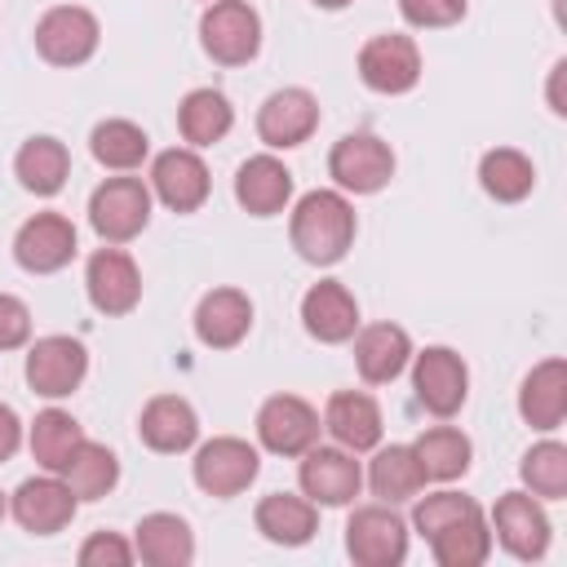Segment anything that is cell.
Wrapping results in <instances>:
<instances>
[{
  "instance_id": "cell-9",
  "label": "cell",
  "mask_w": 567,
  "mask_h": 567,
  "mask_svg": "<svg viewBox=\"0 0 567 567\" xmlns=\"http://www.w3.org/2000/svg\"><path fill=\"white\" fill-rule=\"evenodd\" d=\"M359 80L372 93H408L421 80V49L412 35L399 31H381L359 49Z\"/></svg>"
},
{
  "instance_id": "cell-31",
  "label": "cell",
  "mask_w": 567,
  "mask_h": 567,
  "mask_svg": "<svg viewBox=\"0 0 567 567\" xmlns=\"http://www.w3.org/2000/svg\"><path fill=\"white\" fill-rule=\"evenodd\" d=\"M368 483H372V496H381L385 505L412 501V496L425 487V470H421L412 443H390V447H381V452L372 456Z\"/></svg>"
},
{
  "instance_id": "cell-10",
  "label": "cell",
  "mask_w": 567,
  "mask_h": 567,
  "mask_svg": "<svg viewBox=\"0 0 567 567\" xmlns=\"http://www.w3.org/2000/svg\"><path fill=\"white\" fill-rule=\"evenodd\" d=\"M89 372V354L75 337H40L31 350H27V385L40 394V399H66L80 390Z\"/></svg>"
},
{
  "instance_id": "cell-29",
  "label": "cell",
  "mask_w": 567,
  "mask_h": 567,
  "mask_svg": "<svg viewBox=\"0 0 567 567\" xmlns=\"http://www.w3.org/2000/svg\"><path fill=\"white\" fill-rule=\"evenodd\" d=\"M425 540H430V554H434L439 567H478L492 554V527H487L483 509L478 514H465V518H456L447 527H439Z\"/></svg>"
},
{
  "instance_id": "cell-32",
  "label": "cell",
  "mask_w": 567,
  "mask_h": 567,
  "mask_svg": "<svg viewBox=\"0 0 567 567\" xmlns=\"http://www.w3.org/2000/svg\"><path fill=\"white\" fill-rule=\"evenodd\" d=\"M235 124V106L226 102V93L217 89H190L177 106V128L190 146H213L230 133Z\"/></svg>"
},
{
  "instance_id": "cell-43",
  "label": "cell",
  "mask_w": 567,
  "mask_h": 567,
  "mask_svg": "<svg viewBox=\"0 0 567 567\" xmlns=\"http://www.w3.org/2000/svg\"><path fill=\"white\" fill-rule=\"evenodd\" d=\"M563 75H567V62H554V75H549V111H554V115H567V102H563Z\"/></svg>"
},
{
  "instance_id": "cell-25",
  "label": "cell",
  "mask_w": 567,
  "mask_h": 567,
  "mask_svg": "<svg viewBox=\"0 0 567 567\" xmlns=\"http://www.w3.org/2000/svg\"><path fill=\"white\" fill-rule=\"evenodd\" d=\"M412 359V341L399 323H368L354 337V368L368 385H390Z\"/></svg>"
},
{
  "instance_id": "cell-44",
  "label": "cell",
  "mask_w": 567,
  "mask_h": 567,
  "mask_svg": "<svg viewBox=\"0 0 567 567\" xmlns=\"http://www.w3.org/2000/svg\"><path fill=\"white\" fill-rule=\"evenodd\" d=\"M315 4H319V9H346L350 0H315Z\"/></svg>"
},
{
  "instance_id": "cell-40",
  "label": "cell",
  "mask_w": 567,
  "mask_h": 567,
  "mask_svg": "<svg viewBox=\"0 0 567 567\" xmlns=\"http://www.w3.org/2000/svg\"><path fill=\"white\" fill-rule=\"evenodd\" d=\"M80 567H128L137 554H133V545L124 540V536H115V532H93L84 545H80Z\"/></svg>"
},
{
  "instance_id": "cell-36",
  "label": "cell",
  "mask_w": 567,
  "mask_h": 567,
  "mask_svg": "<svg viewBox=\"0 0 567 567\" xmlns=\"http://www.w3.org/2000/svg\"><path fill=\"white\" fill-rule=\"evenodd\" d=\"M412 452H416L425 478H439V483L461 478V474L470 470V456H474L470 439H465L456 425H430V430L412 443Z\"/></svg>"
},
{
  "instance_id": "cell-6",
  "label": "cell",
  "mask_w": 567,
  "mask_h": 567,
  "mask_svg": "<svg viewBox=\"0 0 567 567\" xmlns=\"http://www.w3.org/2000/svg\"><path fill=\"white\" fill-rule=\"evenodd\" d=\"M257 470H261L257 447H252L248 439H235V434L208 439V443L195 452V461H190V474H195L199 492H208V496H217V501L239 496V492L257 478Z\"/></svg>"
},
{
  "instance_id": "cell-42",
  "label": "cell",
  "mask_w": 567,
  "mask_h": 567,
  "mask_svg": "<svg viewBox=\"0 0 567 567\" xmlns=\"http://www.w3.org/2000/svg\"><path fill=\"white\" fill-rule=\"evenodd\" d=\"M18 443H22V421H18V412L9 403H0V465L18 452Z\"/></svg>"
},
{
  "instance_id": "cell-2",
  "label": "cell",
  "mask_w": 567,
  "mask_h": 567,
  "mask_svg": "<svg viewBox=\"0 0 567 567\" xmlns=\"http://www.w3.org/2000/svg\"><path fill=\"white\" fill-rule=\"evenodd\" d=\"M199 44L221 66H244L261 49V18L248 0H213L199 18Z\"/></svg>"
},
{
  "instance_id": "cell-26",
  "label": "cell",
  "mask_w": 567,
  "mask_h": 567,
  "mask_svg": "<svg viewBox=\"0 0 567 567\" xmlns=\"http://www.w3.org/2000/svg\"><path fill=\"white\" fill-rule=\"evenodd\" d=\"M257 532L270 545H306L319 532V509L310 496H292V492H270L257 501L252 509Z\"/></svg>"
},
{
  "instance_id": "cell-11",
  "label": "cell",
  "mask_w": 567,
  "mask_h": 567,
  "mask_svg": "<svg viewBox=\"0 0 567 567\" xmlns=\"http://www.w3.org/2000/svg\"><path fill=\"white\" fill-rule=\"evenodd\" d=\"M319 412L297 394H270L257 412V439L275 456H301L319 443Z\"/></svg>"
},
{
  "instance_id": "cell-30",
  "label": "cell",
  "mask_w": 567,
  "mask_h": 567,
  "mask_svg": "<svg viewBox=\"0 0 567 567\" xmlns=\"http://www.w3.org/2000/svg\"><path fill=\"white\" fill-rule=\"evenodd\" d=\"M58 474H62V483L75 492V501H102V496L120 483V461H115V452H111L106 443L84 439V443L66 456V465H62Z\"/></svg>"
},
{
  "instance_id": "cell-8",
  "label": "cell",
  "mask_w": 567,
  "mask_h": 567,
  "mask_svg": "<svg viewBox=\"0 0 567 567\" xmlns=\"http://www.w3.org/2000/svg\"><path fill=\"white\" fill-rule=\"evenodd\" d=\"M328 173L350 195H377L394 177V151L377 133H346L328 155Z\"/></svg>"
},
{
  "instance_id": "cell-18",
  "label": "cell",
  "mask_w": 567,
  "mask_h": 567,
  "mask_svg": "<svg viewBox=\"0 0 567 567\" xmlns=\"http://www.w3.org/2000/svg\"><path fill=\"white\" fill-rule=\"evenodd\" d=\"M84 288L102 315H128L142 301V270L124 248H97L84 266Z\"/></svg>"
},
{
  "instance_id": "cell-20",
  "label": "cell",
  "mask_w": 567,
  "mask_h": 567,
  "mask_svg": "<svg viewBox=\"0 0 567 567\" xmlns=\"http://www.w3.org/2000/svg\"><path fill=\"white\" fill-rule=\"evenodd\" d=\"M323 430L337 439V447H346V452H372L377 443H381V408H377V399L372 394H363V390H337L332 399H328V408H323Z\"/></svg>"
},
{
  "instance_id": "cell-12",
  "label": "cell",
  "mask_w": 567,
  "mask_h": 567,
  "mask_svg": "<svg viewBox=\"0 0 567 567\" xmlns=\"http://www.w3.org/2000/svg\"><path fill=\"white\" fill-rule=\"evenodd\" d=\"M297 483H301V496H310L315 505H350L363 487V470H359L354 452L315 443V447L301 452Z\"/></svg>"
},
{
  "instance_id": "cell-33",
  "label": "cell",
  "mask_w": 567,
  "mask_h": 567,
  "mask_svg": "<svg viewBox=\"0 0 567 567\" xmlns=\"http://www.w3.org/2000/svg\"><path fill=\"white\" fill-rule=\"evenodd\" d=\"M478 182L496 204H518L536 186V164L514 146H496L478 159Z\"/></svg>"
},
{
  "instance_id": "cell-45",
  "label": "cell",
  "mask_w": 567,
  "mask_h": 567,
  "mask_svg": "<svg viewBox=\"0 0 567 567\" xmlns=\"http://www.w3.org/2000/svg\"><path fill=\"white\" fill-rule=\"evenodd\" d=\"M4 514H9V501H4V492H0V518H4Z\"/></svg>"
},
{
  "instance_id": "cell-3",
  "label": "cell",
  "mask_w": 567,
  "mask_h": 567,
  "mask_svg": "<svg viewBox=\"0 0 567 567\" xmlns=\"http://www.w3.org/2000/svg\"><path fill=\"white\" fill-rule=\"evenodd\" d=\"M89 221L106 244H128L151 221V186L142 177H106L89 195Z\"/></svg>"
},
{
  "instance_id": "cell-13",
  "label": "cell",
  "mask_w": 567,
  "mask_h": 567,
  "mask_svg": "<svg viewBox=\"0 0 567 567\" xmlns=\"http://www.w3.org/2000/svg\"><path fill=\"white\" fill-rule=\"evenodd\" d=\"M75 492L62 483V474H40V478H27L18 483L13 501H9V514L18 518L22 532L31 536H58L62 527H71L75 518Z\"/></svg>"
},
{
  "instance_id": "cell-27",
  "label": "cell",
  "mask_w": 567,
  "mask_h": 567,
  "mask_svg": "<svg viewBox=\"0 0 567 567\" xmlns=\"http://www.w3.org/2000/svg\"><path fill=\"white\" fill-rule=\"evenodd\" d=\"M133 554L151 567H186L195 558V536L182 514H146L133 527Z\"/></svg>"
},
{
  "instance_id": "cell-4",
  "label": "cell",
  "mask_w": 567,
  "mask_h": 567,
  "mask_svg": "<svg viewBox=\"0 0 567 567\" xmlns=\"http://www.w3.org/2000/svg\"><path fill=\"white\" fill-rule=\"evenodd\" d=\"M412 363V390H416V403L430 412V416H456L465 408V394H470V368L456 350L447 346H425L421 354L408 359Z\"/></svg>"
},
{
  "instance_id": "cell-38",
  "label": "cell",
  "mask_w": 567,
  "mask_h": 567,
  "mask_svg": "<svg viewBox=\"0 0 567 567\" xmlns=\"http://www.w3.org/2000/svg\"><path fill=\"white\" fill-rule=\"evenodd\" d=\"M465 514H478V501L443 487V492H430V496L416 501V509H412V527H416L421 536H434L439 527H447V523H456V518H465Z\"/></svg>"
},
{
  "instance_id": "cell-37",
  "label": "cell",
  "mask_w": 567,
  "mask_h": 567,
  "mask_svg": "<svg viewBox=\"0 0 567 567\" xmlns=\"http://www.w3.org/2000/svg\"><path fill=\"white\" fill-rule=\"evenodd\" d=\"M518 478L536 501H563L567 496V447L554 443V439L527 447L523 465H518Z\"/></svg>"
},
{
  "instance_id": "cell-22",
  "label": "cell",
  "mask_w": 567,
  "mask_h": 567,
  "mask_svg": "<svg viewBox=\"0 0 567 567\" xmlns=\"http://www.w3.org/2000/svg\"><path fill=\"white\" fill-rule=\"evenodd\" d=\"M252 328V301L239 288H213L195 306V337L208 350H230L248 337Z\"/></svg>"
},
{
  "instance_id": "cell-15",
  "label": "cell",
  "mask_w": 567,
  "mask_h": 567,
  "mask_svg": "<svg viewBox=\"0 0 567 567\" xmlns=\"http://www.w3.org/2000/svg\"><path fill=\"white\" fill-rule=\"evenodd\" d=\"M492 540H501L514 558L532 563L549 549V518L532 492H505L492 509Z\"/></svg>"
},
{
  "instance_id": "cell-7",
  "label": "cell",
  "mask_w": 567,
  "mask_h": 567,
  "mask_svg": "<svg viewBox=\"0 0 567 567\" xmlns=\"http://www.w3.org/2000/svg\"><path fill=\"white\" fill-rule=\"evenodd\" d=\"M102 27L84 4H53L35 22V53L49 66H80L97 53Z\"/></svg>"
},
{
  "instance_id": "cell-21",
  "label": "cell",
  "mask_w": 567,
  "mask_h": 567,
  "mask_svg": "<svg viewBox=\"0 0 567 567\" xmlns=\"http://www.w3.org/2000/svg\"><path fill=\"white\" fill-rule=\"evenodd\" d=\"M235 199L252 217H275L292 199V173L275 155H248L235 173Z\"/></svg>"
},
{
  "instance_id": "cell-19",
  "label": "cell",
  "mask_w": 567,
  "mask_h": 567,
  "mask_svg": "<svg viewBox=\"0 0 567 567\" xmlns=\"http://www.w3.org/2000/svg\"><path fill=\"white\" fill-rule=\"evenodd\" d=\"M301 323H306V332L315 341L341 346L359 328V301H354V292L341 279H319L301 297Z\"/></svg>"
},
{
  "instance_id": "cell-5",
  "label": "cell",
  "mask_w": 567,
  "mask_h": 567,
  "mask_svg": "<svg viewBox=\"0 0 567 567\" xmlns=\"http://www.w3.org/2000/svg\"><path fill=\"white\" fill-rule=\"evenodd\" d=\"M346 554L359 567H399L408 558V523L394 505H359L346 523Z\"/></svg>"
},
{
  "instance_id": "cell-17",
  "label": "cell",
  "mask_w": 567,
  "mask_h": 567,
  "mask_svg": "<svg viewBox=\"0 0 567 567\" xmlns=\"http://www.w3.org/2000/svg\"><path fill=\"white\" fill-rule=\"evenodd\" d=\"M151 190L173 213H195L208 199L213 177H208V164L195 155V146H173V151H159L155 155V164H151Z\"/></svg>"
},
{
  "instance_id": "cell-34",
  "label": "cell",
  "mask_w": 567,
  "mask_h": 567,
  "mask_svg": "<svg viewBox=\"0 0 567 567\" xmlns=\"http://www.w3.org/2000/svg\"><path fill=\"white\" fill-rule=\"evenodd\" d=\"M89 151H93V159H97L102 168L128 173V168H137V164L146 159L151 137H146V128L133 124V120H102V124H93V133H89Z\"/></svg>"
},
{
  "instance_id": "cell-35",
  "label": "cell",
  "mask_w": 567,
  "mask_h": 567,
  "mask_svg": "<svg viewBox=\"0 0 567 567\" xmlns=\"http://www.w3.org/2000/svg\"><path fill=\"white\" fill-rule=\"evenodd\" d=\"M27 443H31L35 465H44L49 474H58V470L66 465V456L84 443V430H80V421H75L71 412H62V408H44V412L31 421Z\"/></svg>"
},
{
  "instance_id": "cell-41",
  "label": "cell",
  "mask_w": 567,
  "mask_h": 567,
  "mask_svg": "<svg viewBox=\"0 0 567 567\" xmlns=\"http://www.w3.org/2000/svg\"><path fill=\"white\" fill-rule=\"evenodd\" d=\"M31 341V310L22 297L0 292V350H18Z\"/></svg>"
},
{
  "instance_id": "cell-39",
  "label": "cell",
  "mask_w": 567,
  "mask_h": 567,
  "mask_svg": "<svg viewBox=\"0 0 567 567\" xmlns=\"http://www.w3.org/2000/svg\"><path fill=\"white\" fill-rule=\"evenodd\" d=\"M470 9V0H399V13L408 27H421V31H434V27H452L461 22Z\"/></svg>"
},
{
  "instance_id": "cell-23",
  "label": "cell",
  "mask_w": 567,
  "mask_h": 567,
  "mask_svg": "<svg viewBox=\"0 0 567 567\" xmlns=\"http://www.w3.org/2000/svg\"><path fill=\"white\" fill-rule=\"evenodd\" d=\"M518 416L545 434L563 425V416H567V363L563 359H545L523 377Z\"/></svg>"
},
{
  "instance_id": "cell-14",
  "label": "cell",
  "mask_w": 567,
  "mask_h": 567,
  "mask_svg": "<svg viewBox=\"0 0 567 567\" xmlns=\"http://www.w3.org/2000/svg\"><path fill=\"white\" fill-rule=\"evenodd\" d=\"M13 257L27 275H53L75 257V226L62 213H35L13 235Z\"/></svg>"
},
{
  "instance_id": "cell-1",
  "label": "cell",
  "mask_w": 567,
  "mask_h": 567,
  "mask_svg": "<svg viewBox=\"0 0 567 567\" xmlns=\"http://www.w3.org/2000/svg\"><path fill=\"white\" fill-rule=\"evenodd\" d=\"M354 230H359V221L341 190H306L288 217V239H292L297 257L310 266H337L350 252Z\"/></svg>"
},
{
  "instance_id": "cell-28",
  "label": "cell",
  "mask_w": 567,
  "mask_h": 567,
  "mask_svg": "<svg viewBox=\"0 0 567 567\" xmlns=\"http://www.w3.org/2000/svg\"><path fill=\"white\" fill-rule=\"evenodd\" d=\"M13 173L31 195H58L71 173V151L58 137H27L22 151L13 155Z\"/></svg>"
},
{
  "instance_id": "cell-16",
  "label": "cell",
  "mask_w": 567,
  "mask_h": 567,
  "mask_svg": "<svg viewBox=\"0 0 567 567\" xmlns=\"http://www.w3.org/2000/svg\"><path fill=\"white\" fill-rule=\"evenodd\" d=\"M319 128V102L310 89H275L261 111H257V137L270 146V151H288V146H301L310 142V133Z\"/></svg>"
},
{
  "instance_id": "cell-24",
  "label": "cell",
  "mask_w": 567,
  "mask_h": 567,
  "mask_svg": "<svg viewBox=\"0 0 567 567\" xmlns=\"http://www.w3.org/2000/svg\"><path fill=\"white\" fill-rule=\"evenodd\" d=\"M137 434H142V443H146L151 452L173 456V452H186V447L199 439V416H195V408H190L186 399H177V394H155V399L142 408V416H137Z\"/></svg>"
}]
</instances>
